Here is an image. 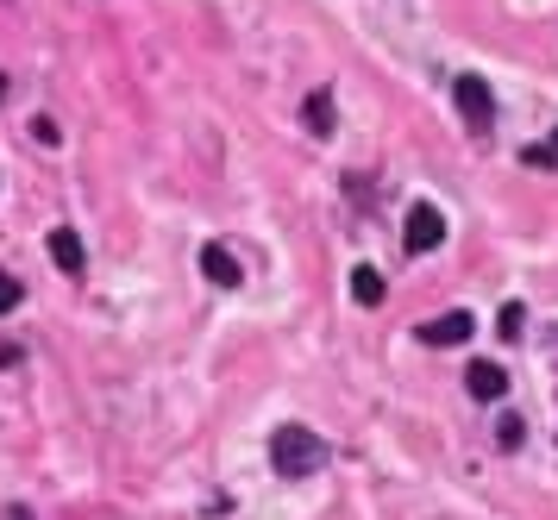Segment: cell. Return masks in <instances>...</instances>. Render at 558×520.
<instances>
[{
	"label": "cell",
	"instance_id": "9a60e30c",
	"mask_svg": "<svg viewBox=\"0 0 558 520\" xmlns=\"http://www.w3.org/2000/svg\"><path fill=\"white\" fill-rule=\"evenodd\" d=\"M0 101H7V76H0Z\"/></svg>",
	"mask_w": 558,
	"mask_h": 520
},
{
	"label": "cell",
	"instance_id": "3957f363",
	"mask_svg": "<svg viewBox=\"0 0 558 520\" xmlns=\"http://www.w3.org/2000/svg\"><path fill=\"white\" fill-rule=\"evenodd\" d=\"M446 245V214L433 201H414L408 207V251H439Z\"/></svg>",
	"mask_w": 558,
	"mask_h": 520
},
{
	"label": "cell",
	"instance_id": "8992f818",
	"mask_svg": "<svg viewBox=\"0 0 558 520\" xmlns=\"http://www.w3.org/2000/svg\"><path fill=\"white\" fill-rule=\"evenodd\" d=\"M51 264H57L63 276H82L88 251H82V232H76V226H57V232H51Z\"/></svg>",
	"mask_w": 558,
	"mask_h": 520
},
{
	"label": "cell",
	"instance_id": "ba28073f",
	"mask_svg": "<svg viewBox=\"0 0 558 520\" xmlns=\"http://www.w3.org/2000/svg\"><path fill=\"white\" fill-rule=\"evenodd\" d=\"M301 120H308L314 138H333V94H327V88H314L308 101H301Z\"/></svg>",
	"mask_w": 558,
	"mask_h": 520
},
{
	"label": "cell",
	"instance_id": "5bb4252c",
	"mask_svg": "<svg viewBox=\"0 0 558 520\" xmlns=\"http://www.w3.org/2000/svg\"><path fill=\"white\" fill-rule=\"evenodd\" d=\"M13 520H32V514H26V508H13Z\"/></svg>",
	"mask_w": 558,
	"mask_h": 520
},
{
	"label": "cell",
	"instance_id": "30bf717a",
	"mask_svg": "<svg viewBox=\"0 0 558 520\" xmlns=\"http://www.w3.org/2000/svg\"><path fill=\"white\" fill-rule=\"evenodd\" d=\"M521 326H527V307H521V301H508L502 314H496V339H521Z\"/></svg>",
	"mask_w": 558,
	"mask_h": 520
},
{
	"label": "cell",
	"instance_id": "9c48e42d",
	"mask_svg": "<svg viewBox=\"0 0 558 520\" xmlns=\"http://www.w3.org/2000/svg\"><path fill=\"white\" fill-rule=\"evenodd\" d=\"M383 295H389L383 276L370 270V264H358V270H352V301H358V307H383Z\"/></svg>",
	"mask_w": 558,
	"mask_h": 520
},
{
	"label": "cell",
	"instance_id": "8fae6325",
	"mask_svg": "<svg viewBox=\"0 0 558 520\" xmlns=\"http://www.w3.org/2000/svg\"><path fill=\"white\" fill-rule=\"evenodd\" d=\"M26 138H32V145H44V151H57V145H63V138H57V120H44V113L26 126Z\"/></svg>",
	"mask_w": 558,
	"mask_h": 520
},
{
	"label": "cell",
	"instance_id": "6da1fadb",
	"mask_svg": "<svg viewBox=\"0 0 558 520\" xmlns=\"http://www.w3.org/2000/svg\"><path fill=\"white\" fill-rule=\"evenodd\" d=\"M270 464H276V477H314V470L327 464V439H320L314 427H276Z\"/></svg>",
	"mask_w": 558,
	"mask_h": 520
},
{
	"label": "cell",
	"instance_id": "52a82bcc",
	"mask_svg": "<svg viewBox=\"0 0 558 520\" xmlns=\"http://www.w3.org/2000/svg\"><path fill=\"white\" fill-rule=\"evenodd\" d=\"M421 339H427V345H464V339H471V314L452 307V314H439V320L421 326Z\"/></svg>",
	"mask_w": 558,
	"mask_h": 520
},
{
	"label": "cell",
	"instance_id": "7c38bea8",
	"mask_svg": "<svg viewBox=\"0 0 558 520\" xmlns=\"http://www.w3.org/2000/svg\"><path fill=\"white\" fill-rule=\"evenodd\" d=\"M19 301H26V289H19V276H7V270H0V314H13Z\"/></svg>",
	"mask_w": 558,
	"mask_h": 520
},
{
	"label": "cell",
	"instance_id": "277c9868",
	"mask_svg": "<svg viewBox=\"0 0 558 520\" xmlns=\"http://www.w3.org/2000/svg\"><path fill=\"white\" fill-rule=\"evenodd\" d=\"M464 389H471L477 401H502V395H508V376H502V364H490V358H471Z\"/></svg>",
	"mask_w": 558,
	"mask_h": 520
},
{
	"label": "cell",
	"instance_id": "5b68a950",
	"mask_svg": "<svg viewBox=\"0 0 558 520\" xmlns=\"http://www.w3.org/2000/svg\"><path fill=\"white\" fill-rule=\"evenodd\" d=\"M201 276H207V282H220V289H239V282H245L239 257H232L226 245H201Z\"/></svg>",
	"mask_w": 558,
	"mask_h": 520
},
{
	"label": "cell",
	"instance_id": "7a4b0ae2",
	"mask_svg": "<svg viewBox=\"0 0 558 520\" xmlns=\"http://www.w3.org/2000/svg\"><path fill=\"white\" fill-rule=\"evenodd\" d=\"M452 101H458V113H464V126H471L477 138H490V126H496V94H490V82H483V76H458V82H452Z\"/></svg>",
	"mask_w": 558,
	"mask_h": 520
},
{
	"label": "cell",
	"instance_id": "2e32d148",
	"mask_svg": "<svg viewBox=\"0 0 558 520\" xmlns=\"http://www.w3.org/2000/svg\"><path fill=\"white\" fill-rule=\"evenodd\" d=\"M552 145H558V132H552Z\"/></svg>",
	"mask_w": 558,
	"mask_h": 520
},
{
	"label": "cell",
	"instance_id": "4fadbf2b",
	"mask_svg": "<svg viewBox=\"0 0 558 520\" xmlns=\"http://www.w3.org/2000/svg\"><path fill=\"white\" fill-rule=\"evenodd\" d=\"M521 433H527L521 420H515V414H502V427H496V445H502V452H515V445H521Z\"/></svg>",
	"mask_w": 558,
	"mask_h": 520
}]
</instances>
